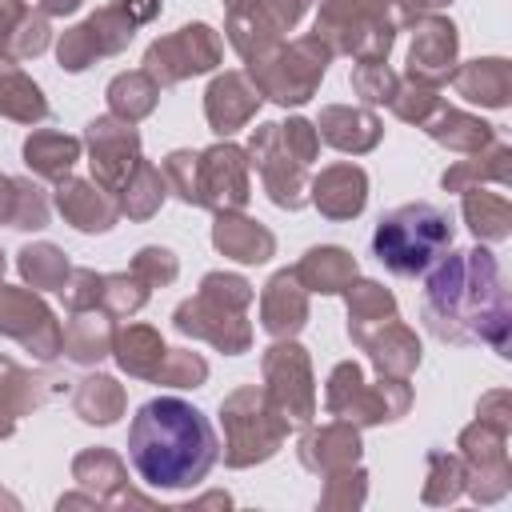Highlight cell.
Returning <instances> with one entry per match:
<instances>
[{
	"label": "cell",
	"mask_w": 512,
	"mask_h": 512,
	"mask_svg": "<svg viewBox=\"0 0 512 512\" xmlns=\"http://www.w3.org/2000/svg\"><path fill=\"white\" fill-rule=\"evenodd\" d=\"M100 284H104V272H92V268H72L64 288H60V300L68 312H84V308H100Z\"/></svg>",
	"instance_id": "cell-54"
},
{
	"label": "cell",
	"mask_w": 512,
	"mask_h": 512,
	"mask_svg": "<svg viewBox=\"0 0 512 512\" xmlns=\"http://www.w3.org/2000/svg\"><path fill=\"white\" fill-rule=\"evenodd\" d=\"M112 4H116V8H120L136 28L160 16V0H112Z\"/></svg>",
	"instance_id": "cell-57"
},
{
	"label": "cell",
	"mask_w": 512,
	"mask_h": 512,
	"mask_svg": "<svg viewBox=\"0 0 512 512\" xmlns=\"http://www.w3.org/2000/svg\"><path fill=\"white\" fill-rule=\"evenodd\" d=\"M444 4H452V0H420V8H424V12H432V8H444Z\"/></svg>",
	"instance_id": "cell-62"
},
{
	"label": "cell",
	"mask_w": 512,
	"mask_h": 512,
	"mask_svg": "<svg viewBox=\"0 0 512 512\" xmlns=\"http://www.w3.org/2000/svg\"><path fill=\"white\" fill-rule=\"evenodd\" d=\"M212 244H216V252L232 256L236 264H264L276 252V236L244 212H216Z\"/></svg>",
	"instance_id": "cell-25"
},
{
	"label": "cell",
	"mask_w": 512,
	"mask_h": 512,
	"mask_svg": "<svg viewBox=\"0 0 512 512\" xmlns=\"http://www.w3.org/2000/svg\"><path fill=\"white\" fill-rule=\"evenodd\" d=\"M164 196H168L164 172H160L156 164L140 160V164L132 168V176L120 184V192H116V208H120V216H128V220H148V216L160 212Z\"/></svg>",
	"instance_id": "cell-37"
},
{
	"label": "cell",
	"mask_w": 512,
	"mask_h": 512,
	"mask_svg": "<svg viewBox=\"0 0 512 512\" xmlns=\"http://www.w3.org/2000/svg\"><path fill=\"white\" fill-rule=\"evenodd\" d=\"M0 116L16 124H40L48 116V100L40 84L20 68V60L0 52Z\"/></svg>",
	"instance_id": "cell-31"
},
{
	"label": "cell",
	"mask_w": 512,
	"mask_h": 512,
	"mask_svg": "<svg viewBox=\"0 0 512 512\" xmlns=\"http://www.w3.org/2000/svg\"><path fill=\"white\" fill-rule=\"evenodd\" d=\"M312 36L328 44L332 56L360 60H388L392 40L400 28H412L424 8L420 0H316Z\"/></svg>",
	"instance_id": "cell-3"
},
{
	"label": "cell",
	"mask_w": 512,
	"mask_h": 512,
	"mask_svg": "<svg viewBox=\"0 0 512 512\" xmlns=\"http://www.w3.org/2000/svg\"><path fill=\"white\" fill-rule=\"evenodd\" d=\"M408 404H412V388H408V380H396V376H380V384H360L356 388V396H352V404L344 408V416L340 420H348V424H388V420H400L404 412H408Z\"/></svg>",
	"instance_id": "cell-29"
},
{
	"label": "cell",
	"mask_w": 512,
	"mask_h": 512,
	"mask_svg": "<svg viewBox=\"0 0 512 512\" xmlns=\"http://www.w3.org/2000/svg\"><path fill=\"white\" fill-rule=\"evenodd\" d=\"M308 324V288L292 268H280L260 292V328L272 340H292Z\"/></svg>",
	"instance_id": "cell-20"
},
{
	"label": "cell",
	"mask_w": 512,
	"mask_h": 512,
	"mask_svg": "<svg viewBox=\"0 0 512 512\" xmlns=\"http://www.w3.org/2000/svg\"><path fill=\"white\" fill-rule=\"evenodd\" d=\"M84 0H40V12H48V16H68V12H76Z\"/></svg>",
	"instance_id": "cell-60"
},
{
	"label": "cell",
	"mask_w": 512,
	"mask_h": 512,
	"mask_svg": "<svg viewBox=\"0 0 512 512\" xmlns=\"http://www.w3.org/2000/svg\"><path fill=\"white\" fill-rule=\"evenodd\" d=\"M436 144H444L448 152H460V156H468V152H480V148H488L492 140H496V128L488 124V120H480V116H472V112H464V108H452L448 100L420 124Z\"/></svg>",
	"instance_id": "cell-27"
},
{
	"label": "cell",
	"mask_w": 512,
	"mask_h": 512,
	"mask_svg": "<svg viewBox=\"0 0 512 512\" xmlns=\"http://www.w3.org/2000/svg\"><path fill=\"white\" fill-rule=\"evenodd\" d=\"M264 396L272 400V408L288 420V424H308L316 416V388H312V360L308 352L292 340H276L264 360Z\"/></svg>",
	"instance_id": "cell-9"
},
{
	"label": "cell",
	"mask_w": 512,
	"mask_h": 512,
	"mask_svg": "<svg viewBox=\"0 0 512 512\" xmlns=\"http://www.w3.org/2000/svg\"><path fill=\"white\" fill-rule=\"evenodd\" d=\"M424 324L444 344H484L496 356L512 348V308L500 260L488 248L444 256L424 284Z\"/></svg>",
	"instance_id": "cell-1"
},
{
	"label": "cell",
	"mask_w": 512,
	"mask_h": 512,
	"mask_svg": "<svg viewBox=\"0 0 512 512\" xmlns=\"http://www.w3.org/2000/svg\"><path fill=\"white\" fill-rule=\"evenodd\" d=\"M324 496H320V508H360L364 496H368V472L364 468H340L332 476H324Z\"/></svg>",
	"instance_id": "cell-50"
},
{
	"label": "cell",
	"mask_w": 512,
	"mask_h": 512,
	"mask_svg": "<svg viewBox=\"0 0 512 512\" xmlns=\"http://www.w3.org/2000/svg\"><path fill=\"white\" fill-rule=\"evenodd\" d=\"M104 96H108V112H112V116L136 124V120L152 116V108H156V100H160V84H156L144 68H136V72L112 76V84H108Z\"/></svg>",
	"instance_id": "cell-38"
},
{
	"label": "cell",
	"mask_w": 512,
	"mask_h": 512,
	"mask_svg": "<svg viewBox=\"0 0 512 512\" xmlns=\"http://www.w3.org/2000/svg\"><path fill=\"white\" fill-rule=\"evenodd\" d=\"M292 272H296V280H300L308 292L340 296V292L356 280V256H352L348 248L320 244V248H308Z\"/></svg>",
	"instance_id": "cell-28"
},
{
	"label": "cell",
	"mask_w": 512,
	"mask_h": 512,
	"mask_svg": "<svg viewBox=\"0 0 512 512\" xmlns=\"http://www.w3.org/2000/svg\"><path fill=\"white\" fill-rule=\"evenodd\" d=\"M248 152L232 140H220L200 152V208L212 212H244L252 184H248Z\"/></svg>",
	"instance_id": "cell-15"
},
{
	"label": "cell",
	"mask_w": 512,
	"mask_h": 512,
	"mask_svg": "<svg viewBox=\"0 0 512 512\" xmlns=\"http://www.w3.org/2000/svg\"><path fill=\"white\" fill-rule=\"evenodd\" d=\"M224 56V44H220V32H212L208 24H184L176 28L172 36H160L148 44L144 52V72L160 84V88H172L188 76H200V72H212Z\"/></svg>",
	"instance_id": "cell-8"
},
{
	"label": "cell",
	"mask_w": 512,
	"mask_h": 512,
	"mask_svg": "<svg viewBox=\"0 0 512 512\" xmlns=\"http://www.w3.org/2000/svg\"><path fill=\"white\" fill-rule=\"evenodd\" d=\"M112 336H116V320L104 312V308H84V312H72L68 324H64V344L60 352L72 360V364H100L104 356H112Z\"/></svg>",
	"instance_id": "cell-26"
},
{
	"label": "cell",
	"mask_w": 512,
	"mask_h": 512,
	"mask_svg": "<svg viewBox=\"0 0 512 512\" xmlns=\"http://www.w3.org/2000/svg\"><path fill=\"white\" fill-rule=\"evenodd\" d=\"M144 304H148V284H140L132 272H108L104 276V284H100V308L112 320L136 316Z\"/></svg>",
	"instance_id": "cell-43"
},
{
	"label": "cell",
	"mask_w": 512,
	"mask_h": 512,
	"mask_svg": "<svg viewBox=\"0 0 512 512\" xmlns=\"http://www.w3.org/2000/svg\"><path fill=\"white\" fill-rule=\"evenodd\" d=\"M52 384H56V380L28 372V368H20L12 356L0 352V404H4L12 416H24V412L40 408V404L48 400Z\"/></svg>",
	"instance_id": "cell-40"
},
{
	"label": "cell",
	"mask_w": 512,
	"mask_h": 512,
	"mask_svg": "<svg viewBox=\"0 0 512 512\" xmlns=\"http://www.w3.org/2000/svg\"><path fill=\"white\" fill-rule=\"evenodd\" d=\"M440 104H444V96H440L432 84H420V80H400L396 92H392V100H388L392 116L404 120V124H416V128H420Z\"/></svg>",
	"instance_id": "cell-44"
},
{
	"label": "cell",
	"mask_w": 512,
	"mask_h": 512,
	"mask_svg": "<svg viewBox=\"0 0 512 512\" xmlns=\"http://www.w3.org/2000/svg\"><path fill=\"white\" fill-rule=\"evenodd\" d=\"M84 144H88V164H92V180L100 188H108L112 196L120 192V184L132 176V168L144 160L140 156V132L136 124L120 120V116H96L84 128Z\"/></svg>",
	"instance_id": "cell-14"
},
{
	"label": "cell",
	"mask_w": 512,
	"mask_h": 512,
	"mask_svg": "<svg viewBox=\"0 0 512 512\" xmlns=\"http://www.w3.org/2000/svg\"><path fill=\"white\" fill-rule=\"evenodd\" d=\"M4 264H8V260H4V252H0V280H4Z\"/></svg>",
	"instance_id": "cell-63"
},
{
	"label": "cell",
	"mask_w": 512,
	"mask_h": 512,
	"mask_svg": "<svg viewBox=\"0 0 512 512\" xmlns=\"http://www.w3.org/2000/svg\"><path fill=\"white\" fill-rule=\"evenodd\" d=\"M140 284H148V288H164V284H172L176 280V272H180V260H176V252L172 248H160V244H148V248H140L136 256H132V268H128Z\"/></svg>",
	"instance_id": "cell-49"
},
{
	"label": "cell",
	"mask_w": 512,
	"mask_h": 512,
	"mask_svg": "<svg viewBox=\"0 0 512 512\" xmlns=\"http://www.w3.org/2000/svg\"><path fill=\"white\" fill-rule=\"evenodd\" d=\"M72 480L92 496H100V504H108L120 488H128V468L112 448H84L72 460Z\"/></svg>",
	"instance_id": "cell-36"
},
{
	"label": "cell",
	"mask_w": 512,
	"mask_h": 512,
	"mask_svg": "<svg viewBox=\"0 0 512 512\" xmlns=\"http://www.w3.org/2000/svg\"><path fill=\"white\" fill-rule=\"evenodd\" d=\"M24 8H28L24 0H0V44H4V40H8V32L16 28V20L24 16Z\"/></svg>",
	"instance_id": "cell-59"
},
{
	"label": "cell",
	"mask_w": 512,
	"mask_h": 512,
	"mask_svg": "<svg viewBox=\"0 0 512 512\" xmlns=\"http://www.w3.org/2000/svg\"><path fill=\"white\" fill-rule=\"evenodd\" d=\"M160 172H164L168 192H176L184 204L200 208V152H192V148H176V152L164 156Z\"/></svg>",
	"instance_id": "cell-46"
},
{
	"label": "cell",
	"mask_w": 512,
	"mask_h": 512,
	"mask_svg": "<svg viewBox=\"0 0 512 512\" xmlns=\"http://www.w3.org/2000/svg\"><path fill=\"white\" fill-rule=\"evenodd\" d=\"M464 492V460L456 452L432 448L428 452V480H424V504H452Z\"/></svg>",
	"instance_id": "cell-41"
},
{
	"label": "cell",
	"mask_w": 512,
	"mask_h": 512,
	"mask_svg": "<svg viewBox=\"0 0 512 512\" xmlns=\"http://www.w3.org/2000/svg\"><path fill=\"white\" fill-rule=\"evenodd\" d=\"M84 144L76 136H64V132H52V128H40L24 140V164L36 180H64L72 176V164L80 160Z\"/></svg>",
	"instance_id": "cell-32"
},
{
	"label": "cell",
	"mask_w": 512,
	"mask_h": 512,
	"mask_svg": "<svg viewBox=\"0 0 512 512\" xmlns=\"http://www.w3.org/2000/svg\"><path fill=\"white\" fill-rule=\"evenodd\" d=\"M344 300H348V324H368V320L396 316V296L380 280H360L356 276L344 288Z\"/></svg>",
	"instance_id": "cell-42"
},
{
	"label": "cell",
	"mask_w": 512,
	"mask_h": 512,
	"mask_svg": "<svg viewBox=\"0 0 512 512\" xmlns=\"http://www.w3.org/2000/svg\"><path fill=\"white\" fill-rule=\"evenodd\" d=\"M328 60H332V52H328V44L320 40V36H300V40H292V44H276L272 52H264L260 60H252L248 64V76H252V84L260 88V96L264 100H276V104H304V100H312L316 96V88H320V80H324V72H328Z\"/></svg>",
	"instance_id": "cell-7"
},
{
	"label": "cell",
	"mask_w": 512,
	"mask_h": 512,
	"mask_svg": "<svg viewBox=\"0 0 512 512\" xmlns=\"http://www.w3.org/2000/svg\"><path fill=\"white\" fill-rule=\"evenodd\" d=\"M396 84H400V76L384 64V60H360L356 68H352V92L364 100V104H388L392 100V92H396Z\"/></svg>",
	"instance_id": "cell-47"
},
{
	"label": "cell",
	"mask_w": 512,
	"mask_h": 512,
	"mask_svg": "<svg viewBox=\"0 0 512 512\" xmlns=\"http://www.w3.org/2000/svg\"><path fill=\"white\" fill-rule=\"evenodd\" d=\"M300 464L316 476H332L340 468H352L360 464V432L356 424L348 420H332V424H320V428H308L300 436Z\"/></svg>",
	"instance_id": "cell-22"
},
{
	"label": "cell",
	"mask_w": 512,
	"mask_h": 512,
	"mask_svg": "<svg viewBox=\"0 0 512 512\" xmlns=\"http://www.w3.org/2000/svg\"><path fill=\"white\" fill-rule=\"evenodd\" d=\"M460 196H464V204H460L464 224L476 232V240L500 244V240L512 236V204H508L504 192H484V188L476 184V188H468V192H460Z\"/></svg>",
	"instance_id": "cell-34"
},
{
	"label": "cell",
	"mask_w": 512,
	"mask_h": 512,
	"mask_svg": "<svg viewBox=\"0 0 512 512\" xmlns=\"http://www.w3.org/2000/svg\"><path fill=\"white\" fill-rule=\"evenodd\" d=\"M44 224H48V196L40 192L36 180L16 176V220H12V228L36 232V228H44Z\"/></svg>",
	"instance_id": "cell-52"
},
{
	"label": "cell",
	"mask_w": 512,
	"mask_h": 512,
	"mask_svg": "<svg viewBox=\"0 0 512 512\" xmlns=\"http://www.w3.org/2000/svg\"><path fill=\"white\" fill-rule=\"evenodd\" d=\"M0 336L24 344L36 360H56L64 344V328L52 308L40 300L36 288H8L0 284Z\"/></svg>",
	"instance_id": "cell-12"
},
{
	"label": "cell",
	"mask_w": 512,
	"mask_h": 512,
	"mask_svg": "<svg viewBox=\"0 0 512 512\" xmlns=\"http://www.w3.org/2000/svg\"><path fill=\"white\" fill-rule=\"evenodd\" d=\"M112 356H116L120 372H128L136 380H156V372L168 356V344L160 340V332L152 324H124L112 336Z\"/></svg>",
	"instance_id": "cell-30"
},
{
	"label": "cell",
	"mask_w": 512,
	"mask_h": 512,
	"mask_svg": "<svg viewBox=\"0 0 512 512\" xmlns=\"http://www.w3.org/2000/svg\"><path fill=\"white\" fill-rule=\"evenodd\" d=\"M476 420H484V424H492V428H500V432L512 436V392L508 388L484 392L480 404H476Z\"/></svg>",
	"instance_id": "cell-56"
},
{
	"label": "cell",
	"mask_w": 512,
	"mask_h": 512,
	"mask_svg": "<svg viewBox=\"0 0 512 512\" xmlns=\"http://www.w3.org/2000/svg\"><path fill=\"white\" fill-rule=\"evenodd\" d=\"M12 432H16V416H12V412L0 404V440H8Z\"/></svg>",
	"instance_id": "cell-61"
},
{
	"label": "cell",
	"mask_w": 512,
	"mask_h": 512,
	"mask_svg": "<svg viewBox=\"0 0 512 512\" xmlns=\"http://www.w3.org/2000/svg\"><path fill=\"white\" fill-rule=\"evenodd\" d=\"M304 8H308V0H240V4L228 8V12H252V16H260L276 36H284V32H292V28L300 24Z\"/></svg>",
	"instance_id": "cell-51"
},
{
	"label": "cell",
	"mask_w": 512,
	"mask_h": 512,
	"mask_svg": "<svg viewBox=\"0 0 512 512\" xmlns=\"http://www.w3.org/2000/svg\"><path fill=\"white\" fill-rule=\"evenodd\" d=\"M220 424H224V464L228 468H252V464L272 460L292 428L272 408L264 388H256V384H244L220 400Z\"/></svg>",
	"instance_id": "cell-6"
},
{
	"label": "cell",
	"mask_w": 512,
	"mask_h": 512,
	"mask_svg": "<svg viewBox=\"0 0 512 512\" xmlns=\"http://www.w3.org/2000/svg\"><path fill=\"white\" fill-rule=\"evenodd\" d=\"M456 456L464 460V492L476 504H496L508 496L512 488V464H508V432L472 420L460 440H456Z\"/></svg>",
	"instance_id": "cell-10"
},
{
	"label": "cell",
	"mask_w": 512,
	"mask_h": 512,
	"mask_svg": "<svg viewBox=\"0 0 512 512\" xmlns=\"http://www.w3.org/2000/svg\"><path fill=\"white\" fill-rule=\"evenodd\" d=\"M56 212L76 228V232H108L120 216L116 208V196L108 188H100L96 180H76V176H64L56 180V196H52Z\"/></svg>",
	"instance_id": "cell-19"
},
{
	"label": "cell",
	"mask_w": 512,
	"mask_h": 512,
	"mask_svg": "<svg viewBox=\"0 0 512 512\" xmlns=\"http://www.w3.org/2000/svg\"><path fill=\"white\" fill-rule=\"evenodd\" d=\"M452 88L480 108H504L512 96V64L504 56H476L452 68Z\"/></svg>",
	"instance_id": "cell-24"
},
{
	"label": "cell",
	"mask_w": 512,
	"mask_h": 512,
	"mask_svg": "<svg viewBox=\"0 0 512 512\" xmlns=\"http://www.w3.org/2000/svg\"><path fill=\"white\" fill-rule=\"evenodd\" d=\"M248 164L260 172L264 180V192L276 208H304L308 204V172L304 164H296L284 144H280V124H256L252 136H248Z\"/></svg>",
	"instance_id": "cell-13"
},
{
	"label": "cell",
	"mask_w": 512,
	"mask_h": 512,
	"mask_svg": "<svg viewBox=\"0 0 512 512\" xmlns=\"http://www.w3.org/2000/svg\"><path fill=\"white\" fill-rule=\"evenodd\" d=\"M508 180H512V148L500 140H492L480 152H468V160H456L440 176L444 192H468L476 184H508Z\"/></svg>",
	"instance_id": "cell-33"
},
{
	"label": "cell",
	"mask_w": 512,
	"mask_h": 512,
	"mask_svg": "<svg viewBox=\"0 0 512 512\" xmlns=\"http://www.w3.org/2000/svg\"><path fill=\"white\" fill-rule=\"evenodd\" d=\"M260 100H264V96H260V88L252 84L248 72H220V76L208 84V92H204L208 128H212L220 140H228L236 128H244V124L256 116Z\"/></svg>",
	"instance_id": "cell-18"
},
{
	"label": "cell",
	"mask_w": 512,
	"mask_h": 512,
	"mask_svg": "<svg viewBox=\"0 0 512 512\" xmlns=\"http://www.w3.org/2000/svg\"><path fill=\"white\" fill-rule=\"evenodd\" d=\"M280 144H284V152L296 160V164H312L316 160V152H320V136H316V124L312 120H304V116H292V120H284L280 124Z\"/></svg>",
	"instance_id": "cell-55"
},
{
	"label": "cell",
	"mask_w": 512,
	"mask_h": 512,
	"mask_svg": "<svg viewBox=\"0 0 512 512\" xmlns=\"http://www.w3.org/2000/svg\"><path fill=\"white\" fill-rule=\"evenodd\" d=\"M132 36H136V24H132L116 4H104V8H96L88 20H80V24H72L68 32H60V40H56V60H60L64 72H84L88 64L124 52Z\"/></svg>",
	"instance_id": "cell-11"
},
{
	"label": "cell",
	"mask_w": 512,
	"mask_h": 512,
	"mask_svg": "<svg viewBox=\"0 0 512 512\" xmlns=\"http://www.w3.org/2000/svg\"><path fill=\"white\" fill-rule=\"evenodd\" d=\"M308 200L328 220H352L368 204V176L360 164H328L316 180H308Z\"/></svg>",
	"instance_id": "cell-21"
},
{
	"label": "cell",
	"mask_w": 512,
	"mask_h": 512,
	"mask_svg": "<svg viewBox=\"0 0 512 512\" xmlns=\"http://www.w3.org/2000/svg\"><path fill=\"white\" fill-rule=\"evenodd\" d=\"M412 48H408V80H420V84H448L452 68H456V52H460V36H456V24L440 12H424L416 24H412Z\"/></svg>",
	"instance_id": "cell-17"
},
{
	"label": "cell",
	"mask_w": 512,
	"mask_h": 512,
	"mask_svg": "<svg viewBox=\"0 0 512 512\" xmlns=\"http://www.w3.org/2000/svg\"><path fill=\"white\" fill-rule=\"evenodd\" d=\"M256 300L252 284L236 272H208L200 280V292L172 312V328L192 340H208L212 348L240 356L252 344V324L244 320L248 304Z\"/></svg>",
	"instance_id": "cell-4"
},
{
	"label": "cell",
	"mask_w": 512,
	"mask_h": 512,
	"mask_svg": "<svg viewBox=\"0 0 512 512\" xmlns=\"http://www.w3.org/2000/svg\"><path fill=\"white\" fill-rule=\"evenodd\" d=\"M12 220H16V176L0 172V224L12 228Z\"/></svg>",
	"instance_id": "cell-58"
},
{
	"label": "cell",
	"mask_w": 512,
	"mask_h": 512,
	"mask_svg": "<svg viewBox=\"0 0 512 512\" xmlns=\"http://www.w3.org/2000/svg\"><path fill=\"white\" fill-rule=\"evenodd\" d=\"M208 380V360L200 352H184V348H168L160 372L152 384H168V388H200Z\"/></svg>",
	"instance_id": "cell-48"
},
{
	"label": "cell",
	"mask_w": 512,
	"mask_h": 512,
	"mask_svg": "<svg viewBox=\"0 0 512 512\" xmlns=\"http://www.w3.org/2000/svg\"><path fill=\"white\" fill-rule=\"evenodd\" d=\"M452 248V220L444 208L416 200L380 216L372 232V256L392 276H420Z\"/></svg>",
	"instance_id": "cell-5"
},
{
	"label": "cell",
	"mask_w": 512,
	"mask_h": 512,
	"mask_svg": "<svg viewBox=\"0 0 512 512\" xmlns=\"http://www.w3.org/2000/svg\"><path fill=\"white\" fill-rule=\"evenodd\" d=\"M128 460L148 488H196L220 460V444L200 408L180 396H156L132 416Z\"/></svg>",
	"instance_id": "cell-2"
},
{
	"label": "cell",
	"mask_w": 512,
	"mask_h": 512,
	"mask_svg": "<svg viewBox=\"0 0 512 512\" xmlns=\"http://www.w3.org/2000/svg\"><path fill=\"white\" fill-rule=\"evenodd\" d=\"M72 412L84 420V424H116L124 416V384H116L112 376L104 372H92L76 384L72 392Z\"/></svg>",
	"instance_id": "cell-35"
},
{
	"label": "cell",
	"mask_w": 512,
	"mask_h": 512,
	"mask_svg": "<svg viewBox=\"0 0 512 512\" xmlns=\"http://www.w3.org/2000/svg\"><path fill=\"white\" fill-rule=\"evenodd\" d=\"M16 268H20L24 284L36 288V292H60L64 280H68V272H72L68 256H64L56 244H48V240L24 244V248L16 252Z\"/></svg>",
	"instance_id": "cell-39"
},
{
	"label": "cell",
	"mask_w": 512,
	"mask_h": 512,
	"mask_svg": "<svg viewBox=\"0 0 512 512\" xmlns=\"http://www.w3.org/2000/svg\"><path fill=\"white\" fill-rule=\"evenodd\" d=\"M48 40H52V28H48V12H32V8H24V16L16 20V28L8 32V40L0 44V52L4 56H12V60H28V56H40L44 48H48Z\"/></svg>",
	"instance_id": "cell-45"
},
{
	"label": "cell",
	"mask_w": 512,
	"mask_h": 512,
	"mask_svg": "<svg viewBox=\"0 0 512 512\" xmlns=\"http://www.w3.org/2000/svg\"><path fill=\"white\" fill-rule=\"evenodd\" d=\"M316 136L324 144H332L336 152H352V156H364L380 144L384 136V124L376 120L372 108H352V104H328L320 108V120H316Z\"/></svg>",
	"instance_id": "cell-23"
},
{
	"label": "cell",
	"mask_w": 512,
	"mask_h": 512,
	"mask_svg": "<svg viewBox=\"0 0 512 512\" xmlns=\"http://www.w3.org/2000/svg\"><path fill=\"white\" fill-rule=\"evenodd\" d=\"M348 336L356 348L368 352L372 368L380 376H396V380H408L416 368H420V340L416 332L396 320V316H384V320H368V324H348Z\"/></svg>",
	"instance_id": "cell-16"
},
{
	"label": "cell",
	"mask_w": 512,
	"mask_h": 512,
	"mask_svg": "<svg viewBox=\"0 0 512 512\" xmlns=\"http://www.w3.org/2000/svg\"><path fill=\"white\" fill-rule=\"evenodd\" d=\"M360 384H364V372H360L356 360L336 364V368L328 372V384H324V408H328L332 416H344V408L352 404V396H356Z\"/></svg>",
	"instance_id": "cell-53"
}]
</instances>
